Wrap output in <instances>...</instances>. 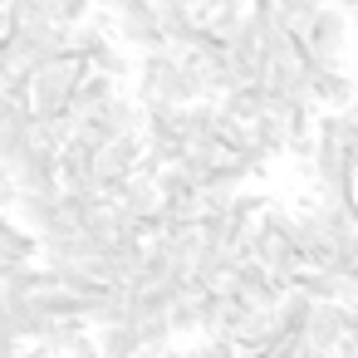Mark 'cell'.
<instances>
[{
    "instance_id": "obj_1",
    "label": "cell",
    "mask_w": 358,
    "mask_h": 358,
    "mask_svg": "<svg viewBox=\"0 0 358 358\" xmlns=\"http://www.w3.org/2000/svg\"><path fill=\"white\" fill-rule=\"evenodd\" d=\"M89 64L84 59H74L69 50L64 55H55L50 64H40L35 74H30V118H50V113H64L69 108V94H74V84H79V74H84Z\"/></svg>"
},
{
    "instance_id": "obj_2",
    "label": "cell",
    "mask_w": 358,
    "mask_h": 358,
    "mask_svg": "<svg viewBox=\"0 0 358 358\" xmlns=\"http://www.w3.org/2000/svg\"><path fill=\"white\" fill-rule=\"evenodd\" d=\"M113 45L138 50V55L167 45L162 40V25H157V0H128L123 10H113Z\"/></svg>"
},
{
    "instance_id": "obj_3",
    "label": "cell",
    "mask_w": 358,
    "mask_h": 358,
    "mask_svg": "<svg viewBox=\"0 0 358 358\" xmlns=\"http://www.w3.org/2000/svg\"><path fill=\"white\" fill-rule=\"evenodd\" d=\"M299 40H304V50H309L314 59L343 64V45H348V15H343L338 6H319V10H314V20L299 30Z\"/></svg>"
},
{
    "instance_id": "obj_4",
    "label": "cell",
    "mask_w": 358,
    "mask_h": 358,
    "mask_svg": "<svg viewBox=\"0 0 358 358\" xmlns=\"http://www.w3.org/2000/svg\"><path fill=\"white\" fill-rule=\"evenodd\" d=\"M221 294L236 299V304H250V309H275V299H280L285 289L270 280L265 265H255V260H236L231 275H226V285H221Z\"/></svg>"
},
{
    "instance_id": "obj_5",
    "label": "cell",
    "mask_w": 358,
    "mask_h": 358,
    "mask_svg": "<svg viewBox=\"0 0 358 358\" xmlns=\"http://www.w3.org/2000/svg\"><path fill=\"white\" fill-rule=\"evenodd\" d=\"M10 172H15V192H59L55 148H40V143H30V148L20 152V162H15Z\"/></svg>"
},
{
    "instance_id": "obj_6",
    "label": "cell",
    "mask_w": 358,
    "mask_h": 358,
    "mask_svg": "<svg viewBox=\"0 0 358 358\" xmlns=\"http://www.w3.org/2000/svg\"><path fill=\"white\" fill-rule=\"evenodd\" d=\"M309 348H324L334 353L338 338H343V324H338V299H314L309 304V319H304V334H299Z\"/></svg>"
},
{
    "instance_id": "obj_7",
    "label": "cell",
    "mask_w": 358,
    "mask_h": 358,
    "mask_svg": "<svg viewBox=\"0 0 358 358\" xmlns=\"http://www.w3.org/2000/svg\"><path fill=\"white\" fill-rule=\"evenodd\" d=\"M10 221L20 226V231H45L55 216H59V192H15V201H10Z\"/></svg>"
},
{
    "instance_id": "obj_8",
    "label": "cell",
    "mask_w": 358,
    "mask_h": 358,
    "mask_svg": "<svg viewBox=\"0 0 358 358\" xmlns=\"http://www.w3.org/2000/svg\"><path fill=\"white\" fill-rule=\"evenodd\" d=\"M94 148L69 138L59 152H55V172H59V187H94Z\"/></svg>"
},
{
    "instance_id": "obj_9",
    "label": "cell",
    "mask_w": 358,
    "mask_h": 358,
    "mask_svg": "<svg viewBox=\"0 0 358 358\" xmlns=\"http://www.w3.org/2000/svg\"><path fill=\"white\" fill-rule=\"evenodd\" d=\"M113 94H118V84H113L108 74L84 69V74H79V84H74V94H69V108H74V113H94V108H103Z\"/></svg>"
},
{
    "instance_id": "obj_10",
    "label": "cell",
    "mask_w": 358,
    "mask_h": 358,
    "mask_svg": "<svg viewBox=\"0 0 358 358\" xmlns=\"http://www.w3.org/2000/svg\"><path fill=\"white\" fill-rule=\"evenodd\" d=\"M99 113V123L113 133V138H128V133H143V108H138V99H123V94H113L103 108H94Z\"/></svg>"
},
{
    "instance_id": "obj_11",
    "label": "cell",
    "mask_w": 358,
    "mask_h": 358,
    "mask_svg": "<svg viewBox=\"0 0 358 358\" xmlns=\"http://www.w3.org/2000/svg\"><path fill=\"white\" fill-rule=\"evenodd\" d=\"M157 25H162V40L172 50H187L192 30H196V15L187 6H172V0H157Z\"/></svg>"
},
{
    "instance_id": "obj_12",
    "label": "cell",
    "mask_w": 358,
    "mask_h": 358,
    "mask_svg": "<svg viewBox=\"0 0 358 358\" xmlns=\"http://www.w3.org/2000/svg\"><path fill=\"white\" fill-rule=\"evenodd\" d=\"M94 343H99V353H103V358H138V348H143L133 324H99Z\"/></svg>"
},
{
    "instance_id": "obj_13",
    "label": "cell",
    "mask_w": 358,
    "mask_h": 358,
    "mask_svg": "<svg viewBox=\"0 0 358 358\" xmlns=\"http://www.w3.org/2000/svg\"><path fill=\"white\" fill-rule=\"evenodd\" d=\"M245 128H250V143H255L265 157H275V152L289 148V133H285V123H280L275 113H260V118H250Z\"/></svg>"
},
{
    "instance_id": "obj_14",
    "label": "cell",
    "mask_w": 358,
    "mask_h": 358,
    "mask_svg": "<svg viewBox=\"0 0 358 358\" xmlns=\"http://www.w3.org/2000/svg\"><path fill=\"white\" fill-rule=\"evenodd\" d=\"M201 25L226 45V40H236V30L245 25V6H226V0H221L216 10H206V15H201Z\"/></svg>"
},
{
    "instance_id": "obj_15",
    "label": "cell",
    "mask_w": 358,
    "mask_h": 358,
    "mask_svg": "<svg viewBox=\"0 0 358 358\" xmlns=\"http://www.w3.org/2000/svg\"><path fill=\"white\" fill-rule=\"evenodd\" d=\"M221 211H226V221H236V226H250V221L265 211V196L241 187V192H231V196H226V206H221Z\"/></svg>"
},
{
    "instance_id": "obj_16",
    "label": "cell",
    "mask_w": 358,
    "mask_h": 358,
    "mask_svg": "<svg viewBox=\"0 0 358 358\" xmlns=\"http://www.w3.org/2000/svg\"><path fill=\"white\" fill-rule=\"evenodd\" d=\"M133 329H138V343H143V348H162V343H172L167 314H138Z\"/></svg>"
},
{
    "instance_id": "obj_17",
    "label": "cell",
    "mask_w": 358,
    "mask_h": 358,
    "mask_svg": "<svg viewBox=\"0 0 358 358\" xmlns=\"http://www.w3.org/2000/svg\"><path fill=\"white\" fill-rule=\"evenodd\" d=\"M45 15L69 30V25H79V20L89 15V0H45Z\"/></svg>"
},
{
    "instance_id": "obj_18",
    "label": "cell",
    "mask_w": 358,
    "mask_h": 358,
    "mask_svg": "<svg viewBox=\"0 0 358 358\" xmlns=\"http://www.w3.org/2000/svg\"><path fill=\"white\" fill-rule=\"evenodd\" d=\"M275 10H280V20L289 30H304L314 20V10H319V0H275Z\"/></svg>"
},
{
    "instance_id": "obj_19",
    "label": "cell",
    "mask_w": 358,
    "mask_h": 358,
    "mask_svg": "<svg viewBox=\"0 0 358 358\" xmlns=\"http://www.w3.org/2000/svg\"><path fill=\"white\" fill-rule=\"evenodd\" d=\"M15 358H55V353H50L45 343H20V353H15Z\"/></svg>"
},
{
    "instance_id": "obj_20",
    "label": "cell",
    "mask_w": 358,
    "mask_h": 358,
    "mask_svg": "<svg viewBox=\"0 0 358 358\" xmlns=\"http://www.w3.org/2000/svg\"><path fill=\"white\" fill-rule=\"evenodd\" d=\"M334 358H358V338H338V348H334Z\"/></svg>"
},
{
    "instance_id": "obj_21",
    "label": "cell",
    "mask_w": 358,
    "mask_h": 358,
    "mask_svg": "<svg viewBox=\"0 0 358 358\" xmlns=\"http://www.w3.org/2000/svg\"><path fill=\"white\" fill-rule=\"evenodd\" d=\"M343 15H348V40H358V6H353V10H343Z\"/></svg>"
},
{
    "instance_id": "obj_22",
    "label": "cell",
    "mask_w": 358,
    "mask_h": 358,
    "mask_svg": "<svg viewBox=\"0 0 358 358\" xmlns=\"http://www.w3.org/2000/svg\"><path fill=\"white\" fill-rule=\"evenodd\" d=\"M299 358H334V353H324V348H309V343H304V348H299Z\"/></svg>"
},
{
    "instance_id": "obj_23",
    "label": "cell",
    "mask_w": 358,
    "mask_h": 358,
    "mask_svg": "<svg viewBox=\"0 0 358 358\" xmlns=\"http://www.w3.org/2000/svg\"><path fill=\"white\" fill-rule=\"evenodd\" d=\"M172 6H187V10H196V6H201V0H172Z\"/></svg>"
},
{
    "instance_id": "obj_24",
    "label": "cell",
    "mask_w": 358,
    "mask_h": 358,
    "mask_svg": "<svg viewBox=\"0 0 358 358\" xmlns=\"http://www.w3.org/2000/svg\"><path fill=\"white\" fill-rule=\"evenodd\" d=\"M226 6H245V0H226Z\"/></svg>"
},
{
    "instance_id": "obj_25",
    "label": "cell",
    "mask_w": 358,
    "mask_h": 358,
    "mask_svg": "<svg viewBox=\"0 0 358 358\" xmlns=\"http://www.w3.org/2000/svg\"><path fill=\"white\" fill-rule=\"evenodd\" d=\"M353 84H358V64H353Z\"/></svg>"
},
{
    "instance_id": "obj_26",
    "label": "cell",
    "mask_w": 358,
    "mask_h": 358,
    "mask_svg": "<svg viewBox=\"0 0 358 358\" xmlns=\"http://www.w3.org/2000/svg\"><path fill=\"white\" fill-rule=\"evenodd\" d=\"M319 6H334V0H319Z\"/></svg>"
},
{
    "instance_id": "obj_27",
    "label": "cell",
    "mask_w": 358,
    "mask_h": 358,
    "mask_svg": "<svg viewBox=\"0 0 358 358\" xmlns=\"http://www.w3.org/2000/svg\"><path fill=\"white\" fill-rule=\"evenodd\" d=\"M55 358H69V353H55Z\"/></svg>"
}]
</instances>
